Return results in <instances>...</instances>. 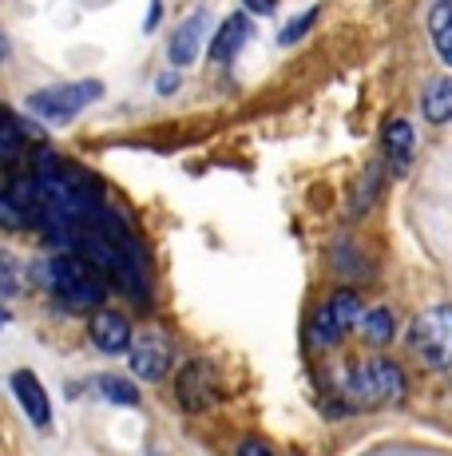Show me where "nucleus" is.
<instances>
[{
	"instance_id": "9",
	"label": "nucleus",
	"mask_w": 452,
	"mask_h": 456,
	"mask_svg": "<svg viewBox=\"0 0 452 456\" xmlns=\"http://www.w3.org/2000/svg\"><path fill=\"white\" fill-rule=\"evenodd\" d=\"M203 40H206V12L198 8V12H190L187 20L175 28V37H171V64L175 68H187L198 60V52H203Z\"/></svg>"
},
{
	"instance_id": "4",
	"label": "nucleus",
	"mask_w": 452,
	"mask_h": 456,
	"mask_svg": "<svg viewBox=\"0 0 452 456\" xmlns=\"http://www.w3.org/2000/svg\"><path fill=\"white\" fill-rule=\"evenodd\" d=\"M361 314H365V305H361L358 290H334L314 318V338L326 341V346H337V341L361 322Z\"/></svg>"
},
{
	"instance_id": "5",
	"label": "nucleus",
	"mask_w": 452,
	"mask_h": 456,
	"mask_svg": "<svg viewBox=\"0 0 452 456\" xmlns=\"http://www.w3.org/2000/svg\"><path fill=\"white\" fill-rule=\"evenodd\" d=\"M175 397L187 413H206L219 401V373L206 362H187L175 377Z\"/></svg>"
},
{
	"instance_id": "27",
	"label": "nucleus",
	"mask_w": 452,
	"mask_h": 456,
	"mask_svg": "<svg viewBox=\"0 0 452 456\" xmlns=\"http://www.w3.org/2000/svg\"><path fill=\"white\" fill-rule=\"evenodd\" d=\"M294 456H302V452H294Z\"/></svg>"
},
{
	"instance_id": "18",
	"label": "nucleus",
	"mask_w": 452,
	"mask_h": 456,
	"mask_svg": "<svg viewBox=\"0 0 452 456\" xmlns=\"http://www.w3.org/2000/svg\"><path fill=\"white\" fill-rule=\"evenodd\" d=\"M24 290V266L16 254L0 250V294H20Z\"/></svg>"
},
{
	"instance_id": "22",
	"label": "nucleus",
	"mask_w": 452,
	"mask_h": 456,
	"mask_svg": "<svg viewBox=\"0 0 452 456\" xmlns=\"http://www.w3.org/2000/svg\"><path fill=\"white\" fill-rule=\"evenodd\" d=\"M155 87H159V95L175 92V87H179V76H175V72H171V76H159V80H155Z\"/></svg>"
},
{
	"instance_id": "24",
	"label": "nucleus",
	"mask_w": 452,
	"mask_h": 456,
	"mask_svg": "<svg viewBox=\"0 0 452 456\" xmlns=\"http://www.w3.org/2000/svg\"><path fill=\"white\" fill-rule=\"evenodd\" d=\"M159 16H163V8H159V4H155V8H151V12H147V28H155V24H159Z\"/></svg>"
},
{
	"instance_id": "20",
	"label": "nucleus",
	"mask_w": 452,
	"mask_h": 456,
	"mask_svg": "<svg viewBox=\"0 0 452 456\" xmlns=\"http://www.w3.org/2000/svg\"><path fill=\"white\" fill-rule=\"evenodd\" d=\"M24 223H28V218L12 207V199H8V179L0 175V226H4V231H16V226H24Z\"/></svg>"
},
{
	"instance_id": "13",
	"label": "nucleus",
	"mask_w": 452,
	"mask_h": 456,
	"mask_svg": "<svg viewBox=\"0 0 452 456\" xmlns=\"http://www.w3.org/2000/svg\"><path fill=\"white\" fill-rule=\"evenodd\" d=\"M421 108H424V119H429L432 127L448 124V116H452V80H448V76H437V80L429 84Z\"/></svg>"
},
{
	"instance_id": "1",
	"label": "nucleus",
	"mask_w": 452,
	"mask_h": 456,
	"mask_svg": "<svg viewBox=\"0 0 452 456\" xmlns=\"http://www.w3.org/2000/svg\"><path fill=\"white\" fill-rule=\"evenodd\" d=\"M36 278H44L48 290H56V297L72 310H100L108 297V282L103 274L80 254H56L44 266H36Z\"/></svg>"
},
{
	"instance_id": "8",
	"label": "nucleus",
	"mask_w": 452,
	"mask_h": 456,
	"mask_svg": "<svg viewBox=\"0 0 452 456\" xmlns=\"http://www.w3.org/2000/svg\"><path fill=\"white\" fill-rule=\"evenodd\" d=\"M88 333H92L95 349H103V354H124V349H132V322L116 310H95Z\"/></svg>"
},
{
	"instance_id": "19",
	"label": "nucleus",
	"mask_w": 452,
	"mask_h": 456,
	"mask_svg": "<svg viewBox=\"0 0 452 456\" xmlns=\"http://www.w3.org/2000/svg\"><path fill=\"white\" fill-rule=\"evenodd\" d=\"M318 16H321V8H306V12H302L298 20H290V24H286V28H282V37H278V44H298V40L306 37V32L318 24Z\"/></svg>"
},
{
	"instance_id": "16",
	"label": "nucleus",
	"mask_w": 452,
	"mask_h": 456,
	"mask_svg": "<svg viewBox=\"0 0 452 456\" xmlns=\"http://www.w3.org/2000/svg\"><path fill=\"white\" fill-rule=\"evenodd\" d=\"M429 28H432V44H437V56L440 60H452V40H448V32H452V4H448V0L432 4Z\"/></svg>"
},
{
	"instance_id": "25",
	"label": "nucleus",
	"mask_w": 452,
	"mask_h": 456,
	"mask_svg": "<svg viewBox=\"0 0 452 456\" xmlns=\"http://www.w3.org/2000/svg\"><path fill=\"white\" fill-rule=\"evenodd\" d=\"M4 56H8V40L0 37V64H4Z\"/></svg>"
},
{
	"instance_id": "12",
	"label": "nucleus",
	"mask_w": 452,
	"mask_h": 456,
	"mask_svg": "<svg viewBox=\"0 0 452 456\" xmlns=\"http://www.w3.org/2000/svg\"><path fill=\"white\" fill-rule=\"evenodd\" d=\"M385 151H389V159H393L397 175H405L408 167H413V124H408V119L385 124Z\"/></svg>"
},
{
	"instance_id": "15",
	"label": "nucleus",
	"mask_w": 452,
	"mask_h": 456,
	"mask_svg": "<svg viewBox=\"0 0 452 456\" xmlns=\"http://www.w3.org/2000/svg\"><path fill=\"white\" fill-rule=\"evenodd\" d=\"M361 333L373 341V346H389L393 341V333H397V318H393V310H369V314H361Z\"/></svg>"
},
{
	"instance_id": "11",
	"label": "nucleus",
	"mask_w": 452,
	"mask_h": 456,
	"mask_svg": "<svg viewBox=\"0 0 452 456\" xmlns=\"http://www.w3.org/2000/svg\"><path fill=\"white\" fill-rule=\"evenodd\" d=\"M246 37H250L246 16H226V20L219 24V32H214V40H211V60H219V64L234 60L238 48L246 44Z\"/></svg>"
},
{
	"instance_id": "23",
	"label": "nucleus",
	"mask_w": 452,
	"mask_h": 456,
	"mask_svg": "<svg viewBox=\"0 0 452 456\" xmlns=\"http://www.w3.org/2000/svg\"><path fill=\"white\" fill-rule=\"evenodd\" d=\"M246 12H262V16H270V12H274V4H262V0H250Z\"/></svg>"
},
{
	"instance_id": "21",
	"label": "nucleus",
	"mask_w": 452,
	"mask_h": 456,
	"mask_svg": "<svg viewBox=\"0 0 452 456\" xmlns=\"http://www.w3.org/2000/svg\"><path fill=\"white\" fill-rule=\"evenodd\" d=\"M238 456H274V452H270V444H266V441H242Z\"/></svg>"
},
{
	"instance_id": "26",
	"label": "nucleus",
	"mask_w": 452,
	"mask_h": 456,
	"mask_svg": "<svg viewBox=\"0 0 452 456\" xmlns=\"http://www.w3.org/2000/svg\"><path fill=\"white\" fill-rule=\"evenodd\" d=\"M4 322H8V314H4V305H0V330H4Z\"/></svg>"
},
{
	"instance_id": "2",
	"label": "nucleus",
	"mask_w": 452,
	"mask_h": 456,
	"mask_svg": "<svg viewBox=\"0 0 452 456\" xmlns=\"http://www.w3.org/2000/svg\"><path fill=\"white\" fill-rule=\"evenodd\" d=\"M103 95V84L100 80H76V84H56V87H44V92H32L28 95V111L40 116L44 124H68L76 119L88 103H95Z\"/></svg>"
},
{
	"instance_id": "7",
	"label": "nucleus",
	"mask_w": 452,
	"mask_h": 456,
	"mask_svg": "<svg viewBox=\"0 0 452 456\" xmlns=\"http://www.w3.org/2000/svg\"><path fill=\"white\" fill-rule=\"evenodd\" d=\"M171 370V346L155 333H143L132 349V373L139 381H163Z\"/></svg>"
},
{
	"instance_id": "3",
	"label": "nucleus",
	"mask_w": 452,
	"mask_h": 456,
	"mask_svg": "<svg viewBox=\"0 0 452 456\" xmlns=\"http://www.w3.org/2000/svg\"><path fill=\"white\" fill-rule=\"evenodd\" d=\"M408 346L429 370H445L452 357V310L448 305H432L421 318H413L408 330Z\"/></svg>"
},
{
	"instance_id": "10",
	"label": "nucleus",
	"mask_w": 452,
	"mask_h": 456,
	"mask_svg": "<svg viewBox=\"0 0 452 456\" xmlns=\"http://www.w3.org/2000/svg\"><path fill=\"white\" fill-rule=\"evenodd\" d=\"M12 393H16V397H20V405H24V413H28L32 425H40V428H44L48 420H52L48 393H44V385L36 381V373H28V370H16V373H12Z\"/></svg>"
},
{
	"instance_id": "17",
	"label": "nucleus",
	"mask_w": 452,
	"mask_h": 456,
	"mask_svg": "<svg viewBox=\"0 0 452 456\" xmlns=\"http://www.w3.org/2000/svg\"><path fill=\"white\" fill-rule=\"evenodd\" d=\"M100 393H103L108 401H116V405H139L135 381H124V377H116V373L100 377Z\"/></svg>"
},
{
	"instance_id": "14",
	"label": "nucleus",
	"mask_w": 452,
	"mask_h": 456,
	"mask_svg": "<svg viewBox=\"0 0 452 456\" xmlns=\"http://www.w3.org/2000/svg\"><path fill=\"white\" fill-rule=\"evenodd\" d=\"M44 139L36 135L28 124H20V119H0V163H12L16 155L24 151V139Z\"/></svg>"
},
{
	"instance_id": "6",
	"label": "nucleus",
	"mask_w": 452,
	"mask_h": 456,
	"mask_svg": "<svg viewBox=\"0 0 452 456\" xmlns=\"http://www.w3.org/2000/svg\"><path fill=\"white\" fill-rule=\"evenodd\" d=\"M365 373V389H369V405H385V401H401L408 393V381H405V370L389 357H373V362L361 365Z\"/></svg>"
}]
</instances>
